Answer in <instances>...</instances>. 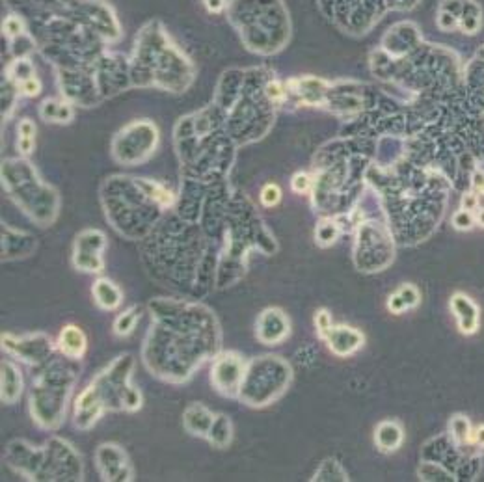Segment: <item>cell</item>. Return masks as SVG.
Here are the masks:
<instances>
[{"label":"cell","mask_w":484,"mask_h":482,"mask_svg":"<svg viewBox=\"0 0 484 482\" xmlns=\"http://www.w3.org/2000/svg\"><path fill=\"white\" fill-rule=\"evenodd\" d=\"M246 365L244 358L237 352H222L218 354L211 368V382L218 393L223 396H239L242 382H244Z\"/></svg>","instance_id":"6da1fadb"},{"label":"cell","mask_w":484,"mask_h":482,"mask_svg":"<svg viewBox=\"0 0 484 482\" xmlns=\"http://www.w3.org/2000/svg\"><path fill=\"white\" fill-rule=\"evenodd\" d=\"M106 246V237L101 231H84L76 237L73 265L82 272L103 270V249Z\"/></svg>","instance_id":"7a4b0ae2"},{"label":"cell","mask_w":484,"mask_h":482,"mask_svg":"<svg viewBox=\"0 0 484 482\" xmlns=\"http://www.w3.org/2000/svg\"><path fill=\"white\" fill-rule=\"evenodd\" d=\"M97 469L103 480H132L131 460L120 445L104 443L95 455Z\"/></svg>","instance_id":"3957f363"},{"label":"cell","mask_w":484,"mask_h":482,"mask_svg":"<svg viewBox=\"0 0 484 482\" xmlns=\"http://www.w3.org/2000/svg\"><path fill=\"white\" fill-rule=\"evenodd\" d=\"M2 347L4 350L19 358L21 361L28 363H41L50 354L52 347L47 335H28V337H17L4 333L2 335Z\"/></svg>","instance_id":"277c9868"},{"label":"cell","mask_w":484,"mask_h":482,"mask_svg":"<svg viewBox=\"0 0 484 482\" xmlns=\"http://www.w3.org/2000/svg\"><path fill=\"white\" fill-rule=\"evenodd\" d=\"M291 333V322L279 307H268L259 313L255 322V335L263 345L274 347L285 341Z\"/></svg>","instance_id":"5b68a950"},{"label":"cell","mask_w":484,"mask_h":482,"mask_svg":"<svg viewBox=\"0 0 484 482\" xmlns=\"http://www.w3.org/2000/svg\"><path fill=\"white\" fill-rule=\"evenodd\" d=\"M104 401L99 395L97 385L90 384L86 389L82 391L80 396L76 399L75 404V424L78 428H90L97 422L101 413L104 412Z\"/></svg>","instance_id":"8992f818"},{"label":"cell","mask_w":484,"mask_h":482,"mask_svg":"<svg viewBox=\"0 0 484 482\" xmlns=\"http://www.w3.org/2000/svg\"><path fill=\"white\" fill-rule=\"evenodd\" d=\"M322 339L326 341L328 348H330L335 356H341V358H347V356L354 354L363 345V335H361L356 328H350V326L333 324L332 328L322 335Z\"/></svg>","instance_id":"52a82bcc"},{"label":"cell","mask_w":484,"mask_h":482,"mask_svg":"<svg viewBox=\"0 0 484 482\" xmlns=\"http://www.w3.org/2000/svg\"><path fill=\"white\" fill-rule=\"evenodd\" d=\"M212 421H214V413L207 406H203L202 402H192L183 413L185 430L192 436H197V438H207Z\"/></svg>","instance_id":"ba28073f"},{"label":"cell","mask_w":484,"mask_h":482,"mask_svg":"<svg viewBox=\"0 0 484 482\" xmlns=\"http://www.w3.org/2000/svg\"><path fill=\"white\" fill-rule=\"evenodd\" d=\"M56 348H58L66 358L80 359L88 350V339L78 326L67 324L64 326V330H62L60 335H58Z\"/></svg>","instance_id":"9c48e42d"},{"label":"cell","mask_w":484,"mask_h":482,"mask_svg":"<svg viewBox=\"0 0 484 482\" xmlns=\"http://www.w3.org/2000/svg\"><path fill=\"white\" fill-rule=\"evenodd\" d=\"M92 296L99 307L104 311H114L123 302V293L114 281H110L106 277H99L97 281L92 285Z\"/></svg>","instance_id":"30bf717a"},{"label":"cell","mask_w":484,"mask_h":482,"mask_svg":"<svg viewBox=\"0 0 484 482\" xmlns=\"http://www.w3.org/2000/svg\"><path fill=\"white\" fill-rule=\"evenodd\" d=\"M452 313L457 315L458 326L464 333H473L479 326V311L475 307V303L464 296V294H454L451 298Z\"/></svg>","instance_id":"8fae6325"},{"label":"cell","mask_w":484,"mask_h":482,"mask_svg":"<svg viewBox=\"0 0 484 482\" xmlns=\"http://www.w3.org/2000/svg\"><path fill=\"white\" fill-rule=\"evenodd\" d=\"M22 395V376L19 368L10 361H2V401L15 404Z\"/></svg>","instance_id":"7c38bea8"},{"label":"cell","mask_w":484,"mask_h":482,"mask_svg":"<svg viewBox=\"0 0 484 482\" xmlns=\"http://www.w3.org/2000/svg\"><path fill=\"white\" fill-rule=\"evenodd\" d=\"M375 443L384 452L397 450L401 447V443H403V428L393 421L380 422L375 430Z\"/></svg>","instance_id":"4fadbf2b"},{"label":"cell","mask_w":484,"mask_h":482,"mask_svg":"<svg viewBox=\"0 0 484 482\" xmlns=\"http://www.w3.org/2000/svg\"><path fill=\"white\" fill-rule=\"evenodd\" d=\"M209 443L216 449H225L233 441V422L225 413H218L214 415L212 427L207 434Z\"/></svg>","instance_id":"5bb4252c"},{"label":"cell","mask_w":484,"mask_h":482,"mask_svg":"<svg viewBox=\"0 0 484 482\" xmlns=\"http://www.w3.org/2000/svg\"><path fill=\"white\" fill-rule=\"evenodd\" d=\"M39 116L43 118L45 121H58V123H67V121L73 120V108L69 104H62L54 99H47L41 106H39Z\"/></svg>","instance_id":"9a60e30c"},{"label":"cell","mask_w":484,"mask_h":482,"mask_svg":"<svg viewBox=\"0 0 484 482\" xmlns=\"http://www.w3.org/2000/svg\"><path fill=\"white\" fill-rule=\"evenodd\" d=\"M141 317V307L140 305H132V307L125 309L121 315H118V319L114 320V333L120 337L131 335L134 328H136L138 320Z\"/></svg>","instance_id":"2e32d148"},{"label":"cell","mask_w":484,"mask_h":482,"mask_svg":"<svg viewBox=\"0 0 484 482\" xmlns=\"http://www.w3.org/2000/svg\"><path fill=\"white\" fill-rule=\"evenodd\" d=\"M17 149L22 155H30L34 151V144H36V125L32 120H21L19 127H17Z\"/></svg>","instance_id":"e0dca14e"},{"label":"cell","mask_w":484,"mask_h":482,"mask_svg":"<svg viewBox=\"0 0 484 482\" xmlns=\"http://www.w3.org/2000/svg\"><path fill=\"white\" fill-rule=\"evenodd\" d=\"M311 480H348L347 473L343 471V467L339 466L335 460H324L319 466L317 473L313 475Z\"/></svg>","instance_id":"ac0fdd59"},{"label":"cell","mask_w":484,"mask_h":482,"mask_svg":"<svg viewBox=\"0 0 484 482\" xmlns=\"http://www.w3.org/2000/svg\"><path fill=\"white\" fill-rule=\"evenodd\" d=\"M339 228L332 222H321L315 229V240L319 246H332L337 240Z\"/></svg>","instance_id":"d6986e66"},{"label":"cell","mask_w":484,"mask_h":482,"mask_svg":"<svg viewBox=\"0 0 484 482\" xmlns=\"http://www.w3.org/2000/svg\"><path fill=\"white\" fill-rule=\"evenodd\" d=\"M451 430L452 436L457 438V441L464 443V441H469L471 438V430H469V422L468 419H464L462 415H457V417L451 421Z\"/></svg>","instance_id":"ffe728a7"},{"label":"cell","mask_w":484,"mask_h":482,"mask_svg":"<svg viewBox=\"0 0 484 482\" xmlns=\"http://www.w3.org/2000/svg\"><path fill=\"white\" fill-rule=\"evenodd\" d=\"M281 201V188L274 183L265 184L261 188V203L265 207H276Z\"/></svg>","instance_id":"44dd1931"},{"label":"cell","mask_w":484,"mask_h":482,"mask_svg":"<svg viewBox=\"0 0 484 482\" xmlns=\"http://www.w3.org/2000/svg\"><path fill=\"white\" fill-rule=\"evenodd\" d=\"M313 322H315V328H317V331H319V335L321 337L333 326L332 315H330V311H326V309H319V311L315 313Z\"/></svg>","instance_id":"7402d4cb"},{"label":"cell","mask_w":484,"mask_h":482,"mask_svg":"<svg viewBox=\"0 0 484 482\" xmlns=\"http://www.w3.org/2000/svg\"><path fill=\"white\" fill-rule=\"evenodd\" d=\"M19 92H21L22 95H26V97H36V95L41 92V82L32 75L30 78H26V80L19 82Z\"/></svg>","instance_id":"603a6c76"},{"label":"cell","mask_w":484,"mask_h":482,"mask_svg":"<svg viewBox=\"0 0 484 482\" xmlns=\"http://www.w3.org/2000/svg\"><path fill=\"white\" fill-rule=\"evenodd\" d=\"M291 188H293L296 194H307L311 188V177L307 174H304V172H300V174L294 175L293 181H291Z\"/></svg>","instance_id":"cb8c5ba5"},{"label":"cell","mask_w":484,"mask_h":482,"mask_svg":"<svg viewBox=\"0 0 484 482\" xmlns=\"http://www.w3.org/2000/svg\"><path fill=\"white\" fill-rule=\"evenodd\" d=\"M475 218L473 214H471V211H458L454 216H452V223H454V228L457 229H469L471 225H473Z\"/></svg>","instance_id":"d4e9b609"},{"label":"cell","mask_w":484,"mask_h":482,"mask_svg":"<svg viewBox=\"0 0 484 482\" xmlns=\"http://www.w3.org/2000/svg\"><path fill=\"white\" fill-rule=\"evenodd\" d=\"M401 296L404 298V302H406V305L408 307H414V305H417L419 302V293L417 289L414 287V285H404V287H401L397 291Z\"/></svg>","instance_id":"484cf974"},{"label":"cell","mask_w":484,"mask_h":482,"mask_svg":"<svg viewBox=\"0 0 484 482\" xmlns=\"http://www.w3.org/2000/svg\"><path fill=\"white\" fill-rule=\"evenodd\" d=\"M387 309H389L391 313H403V311L408 309V305H406V302H404V298L401 296V294L395 293L389 296V300H387Z\"/></svg>","instance_id":"4316f807"},{"label":"cell","mask_w":484,"mask_h":482,"mask_svg":"<svg viewBox=\"0 0 484 482\" xmlns=\"http://www.w3.org/2000/svg\"><path fill=\"white\" fill-rule=\"evenodd\" d=\"M4 30H6V34H10V36H17V34L22 32V21L19 19V17L10 15L4 22Z\"/></svg>","instance_id":"83f0119b"},{"label":"cell","mask_w":484,"mask_h":482,"mask_svg":"<svg viewBox=\"0 0 484 482\" xmlns=\"http://www.w3.org/2000/svg\"><path fill=\"white\" fill-rule=\"evenodd\" d=\"M267 93H268V97L274 99V101H281L283 95H285V90H283V86L279 82H270L267 86Z\"/></svg>","instance_id":"f1b7e54d"},{"label":"cell","mask_w":484,"mask_h":482,"mask_svg":"<svg viewBox=\"0 0 484 482\" xmlns=\"http://www.w3.org/2000/svg\"><path fill=\"white\" fill-rule=\"evenodd\" d=\"M462 207L466 209V211H473L475 207H477V195H473V194L466 195V197L462 200Z\"/></svg>","instance_id":"f546056e"},{"label":"cell","mask_w":484,"mask_h":482,"mask_svg":"<svg viewBox=\"0 0 484 482\" xmlns=\"http://www.w3.org/2000/svg\"><path fill=\"white\" fill-rule=\"evenodd\" d=\"M469 441H475V443H479L484 447V427H479L477 430H475L473 434H471V438H469Z\"/></svg>","instance_id":"4dcf8cb0"},{"label":"cell","mask_w":484,"mask_h":482,"mask_svg":"<svg viewBox=\"0 0 484 482\" xmlns=\"http://www.w3.org/2000/svg\"><path fill=\"white\" fill-rule=\"evenodd\" d=\"M205 4H207L209 11L216 13V11H220L223 8V0H205Z\"/></svg>","instance_id":"1f68e13d"},{"label":"cell","mask_w":484,"mask_h":482,"mask_svg":"<svg viewBox=\"0 0 484 482\" xmlns=\"http://www.w3.org/2000/svg\"><path fill=\"white\" fill-rule=\"evenodd\" d=\"M473 184H475V188H477V190H479V192H482V194H484V175L475 174V177H473Z\"/></svg>","instance_id":"d6a6232c"},{"label":"cell","mask_w":484,"mask_h":482,"mask_svg":"<svg viewBox=\"0 0 484 482\" xmlns=\"http://www.w3.org/2000/svg\"><path fill=\"white\" fill-rule=\"evenodd\" d=\"M477 220H479V223H480V225H484V209H482V211L479 212V216H477Z\"/></svg>","instance_id":"836d02e7"}]
</instances>
